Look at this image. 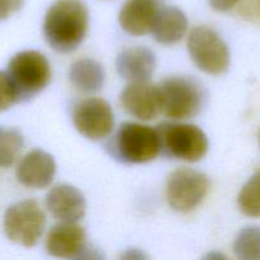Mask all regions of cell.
<instances>
[{
	"instance_id": "20",
	"label": "cell",
	"mask_w": 260,
	"mask_h": 260,
	"mask_svg": "<svg viewBox=\"0 0 260 260\" xmlns=\"http://www.w3.org/2000/svg\"><path fill=\"white\" fill-rule=\"evenodd\" d=\"M238 205L241 212L248 217H260V170L254 173L241 188Z\"/></svg>"
},
{
	"instance_id": "19",
	"label": "cell",
	"mask_w": 260,
	"mask_h": 260,
	"mask_svg": "<svg viewBox=\"0 0 260 260\" xmlns=\"http://www.w3.org/2000/svg\"><path fill=\"white\" fill-rule=\"evenodd\" d=\"M234 253L241 260L260 259L259 226H248L238 234L234 241Z\"/></svg>"
},
{
	"instance_id": "1",
	"label": "cell",
	"mask_w": 260,
	"mask_h": 260,
	"mask_svg": "<svg viewBox=\"0 0 260 260\" xmlns=\"http://www.w3.org/2000/svg\"><path fill=\"white\" fill-rule=\"evenodd\" d=\"M88 27L89 12L81 0H57L46 13L43 35L52 50L69 53L81 45Z\"/></svg>"
},
{
	"instance_id": "3",
	"label": "cell",
	"mask_w": 260,
	"mask_h": 260,
	"mask_svg": "<svg viewBox=\"0 0 260 260\" xmlns=\"http://www.w3.org/2000/svg\"><path fill=\"white\" fill-rule=\"evenodd\" d=\"M114 155L128 164H144L160 154L157 129L134 122L122 123L113 142Z\"/></svg>"
},
{
	"instance_id": "23",
	"label": "cell",
	"mask_w": 260,
	"mask_h": 260,
	"mask_svg": "<svg viewBox=\"0 0 260 260\" xmlns=\"http://www.w3.org/2000/svg\"><path fill=\"white\" fill-rule=\"evenodd\" d=\"M211 8L216 12H229L233 9L240 0H208Z\"/></svg>"
},
{
	"instance_id": "9",
	"label": "cell",
	"mask_w": 260,
	"mask_h": 260,
	"mask_svg": "<svg viewBox=\"0 0 260 260\" xmlns=\"http://www.w3.org/2000/svg\"><path fill=\"white\" fill-rule=\"evenodd\" d=\"M75 128L89 140L106 139L114 126V116L108 102L101 98H86L73 111Z\"/></svg>"
},
{
	"instance_id": "18",
	"label": "cell",
	"mask_w": 260,
	"mask_h": 260,
	"mask_svg": "<svg viewBox=\"0 0 260 260\" xmlns=\"http://www.w3.org/2000/svg\"><path fill=\"white\" fill-rule=\"evenodd\" d=\"M24 146L20 131L12 127H0V168H10Z\"/></svg>"
},
{
	"instance_id": "4",
	"label": "cell",
	"mask_w": 260,
	"mask_h": 260,
	"mask_svg": "<svg viewBox=\"0 0 260 260\" xmlns=\"http://www.w3.org/2000/svg\"><path fill=\"white\" fill-rule=\"evenodd\" d=\"M160 109L170 119L192 118L203 104L202 86L189 78H169L157 85Z\"/></svg>"
},
{
	"instance_id": "6",
	"label": "cell",
	"mask_w": 260,
	"mask_h": 260,
	"mask_svg": "<svg viewBox=\"0 0 260 260\" xmlns=\"http://www.w3.org/2000/svg\"><path fill=\"white\" fill-rule=\"evenodd\" d=\"M46 226V215L35 200L14 203L4 215V233L12 243L32 248L40 241Z\"/></svg>"
},
{
	"instance_id": "16",
	"label": "cell",
	"mask_w": 260,
	"mask_h": 260,
	"mask_svg": "<svg viewBox=\"0 0 260 260\" xmlns=\"http://www.w3.org/2000/svg\"><path fill=\"white\" fill-rule=\"evenodd\" d=\"M188 19L184 13L175 7L160 8L155 18L151 33L161 45H174L185 36Z\"/></svg>"
},
{
	"instance_id": "24",
	"label": "cell",
	"mask_w": 260,
	"mask_h": 260,
	"mask_svg": "<svg viewBox=\"0 0 260 260\" xmlns=\"http://www.w3.org/2000/svg\"><path fill=\"white\" fill-rule=\"evenodd\" d=\"M258 141H259V146H260V131H259V135H258Z\"/></svg>"
},
{
	"instance_id": "8",
	"label": "cell",
	"mask_w": 260,
	"mask_h": 260,
	"mask_svg": "<svg viewBox=\"0 0 260 260\" xmlns=\"http://www.w3.org/2000/svg\"><path fill=\"white\" fill-rule=\"evenodd\" d=\"M210 189V180L203 173L182 168L169 175L167 200L177 212H190L202 203Z\"/></svg>"
},
{
	"instance_id": "21",
	"label": "cell",
	"mask_w": 260,
	"mask_h": 260,
	"mask_svg": "<svg viewBox=\"0 0 260 260\" xmlns=\"http://www.w3.org/2000/svg\"><path fill=\"white\" fill-rule=\"evenodd\" d=\"M20 102L17 88L8 71H0V112H4Z\"/></svg>"
},
{
	"instance_id": "7",
	"label": "cell",
	"mask_w": 260,
	"mask_h": 260,
	"mask_svg": "<svg viewBox=\"0 0 260 260\" xmlns=\"http://www.w3.org/2000/svg\"><path fill=\"white\" fill-rule=\"evenodd\" d=\"M188 52L203 73L221 75L230 66V51L225 41L211 28L194 27L188 36Z\"/></svg>"
},
{
	"instance_id": "12",
	"label": "cell",
	"mask_w": 260,
	"mask_h": 260,
	"mask_svg": "<svg viewBox=\"0 0 260 260\" xmlns=\"http://www.w3.org/2000/svg\"><path fill=\"white\" fill-rule=\"evenodd\" d=\"M56 174V162L52 155L41 149L28 152L17 168V179L22 185L41 189L52 183Z\"/></svg>"
},
{
	"instance_id": "2",
	"label": "cell",
	"mask_w": 260,
	"mask_h": 260,
	"mask_svg": "<svg viewBox=\"0 0 260 260\" xmlns=\"http://www.w3.org/2000/svg\"><path fill=\"white\" fill-rule=\"evenodd\" d=\"M160 152L188 162L200 161L208 151V139L196 124L161 123L157 127Z\"/></svg>"
},
{
	"instance_id": "22",
	"label": "cell",
	"mask_w": 260,
	"mask_h": 260,
	"mask_svg": "<svg viewBox=\"0 0 260 260\" xmlns=\"http://www.w3.org/2000/svg\"><path fill=\"white\" fill-rule=\"evenodd\" d=\"M23 4L24 0H0V20L7 19L22 9Z\"/></svg>"
},
{
	"instance_id": "5",
	"label": "cell",
	"mask_w": 260,
	"mask_h": 260,
	"mask_svg": "<svg viewBox=\"0 0 260 260\" xmlns=\"http://www.w3.org/2000/svg\"><path fill=\"white\" fill-rule=\"evenodd\" d=\"M8 74L17 88L20 101H27L42 91L51 80V66L38 51H22L12 57Z\"/></svg>"
},
{
	"instance_id": "11",
	"label": "cell",
	"mask_w": 260,
	"mask_h": 260,
	"mask_svg": "<svg viewBox=\"0 0 260 260\" xmlns=\"http://www.w3.org/2000/svg\"><path fill=\"white\" fill-rule=\"evenodd\" d=\"M121 103L127 113L141 121H152L161 113L157 85L149 80L131 81L122 91Z\"/></svg>"
},
{
	"instance_id": "14",
	"label": "cell",
	"mask_w": 260,
	"mask_h": 260,
	"mask_svg": "<svg viewBox=\"0 0 260 260\" xmlns=\"http://www.w3.org/2000/svg\"><path fill=\"white\" fill-rule=\"evenodd\" d=\"M159 9L157 0H127L119 12V24L128 35L144 36L151 32Z\"/></svg>"
},
{
	"instance_id": "10",
	"label": "cell",
	"mask_w": 260,
	"mask_h": 260,
	"mask_svg": "<svg viewBox=\"0 0 260 260\" xmlns=\"http://www.w3.org/2000/svg\"><path fill=\"white\" fill-rule=\"evenodd\" d=\"M86 249L85 230L76 222L61 221L51 229L46 239V250L55 258H83Z\"/></svg>"
},
{
	"instance_id": "25",
	"label": "cell",
	"mask_w": 260,
	"mask_h": 260,
	"mask_svg": "<svg viewBox=\"0 0 260 260\" xmlns=\"http://www.w3.org/2000/svg\"><path fill=\"white\" fill-rule=\"evenodd\" d=\"M258 2H259V3H260V0H258Z\"/></svg>"
},
{
	"instance_id": "15",
	"label": "cell",
	"mask_w": 260,
	"mask_h": 260,
	"mask_svg": "<svg viewBox=\"0 0 260 260\" xmlns=\"http://www.w3.org/2000/svg\"><path fill=\"white\" fill-rule=\"evenodd\" d=\"M116 66L119 75L126 80L146 81L156 68V57L146 47H129L119 53Z\"/></svg>"
},
{
	"instance_id": "13",
	"label": "cell",
	"mask_w": 260,
	"mask_h": 260,
	"mask_svg": "<svg viewBox=\"0 0 260 260\" xmlns=\"http://www.w3.org/2000/svg\"><path fill=\"white\" fill-rule=\"evenodd\" d=\"M46 207L56 220L78 222L85 215L86 203L80 190L73 185L60 184L46 196Z\"/></svg>"
},
{
	"instance_id": "17",
	"label": "cell",
	"mask_w": 260,
	"mask_h": 260,
	"mask_svg": "<svg viewBox=\"0 0 260 260\" xmlns=\"http://www.w3.org/2000/svg\"><path fill=\"white\" fill-rule=\"evenodd\" d=\"M69 78L79 91L90 94L101 90L106 80V73L98 61L93 58H81L71 65Z\"/></svg>"
}]
</instances>
